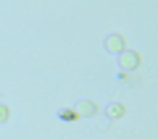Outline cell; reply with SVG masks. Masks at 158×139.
<instances>
[{
    "instance_id": "obj_1",
    "label": "cell",
    "mask_w": 158,
    "mask_h": 139,
    "mask_svg": "<svg viewBox=\"0 0 158 139\" xmlns=\"http://www.w3.org/2000/svg\"><path fill=\"white\" fill-rule=\"evenodd\" d=\"M106 47L111 53H121V50H124V39L118 37V34H111V37L106 39Z\"/></svg>"
},
{
    "instance_id": "obj_2",
    "label": "cell",
    "mask_w": 158,
    "mask_h": 139,
    "mask_svg": "<svg viewBox=\"0 0 158 139\" xmlns=\"http://www.w3.org/2000/svg\"><path fill=\"white\" fill-rule=\"evenodd\" d=\"M137 63H140V55L137 53H124L121 55V66L124 68H137Z\"/></svg>"
},
{
    "instance_id": "obj_3",
    "label": "cell",
    "mask_w": 158,
    "mask_h": 139,
    "mask_svg": "<svg viewBox=\"0 0 158 139\" xmlns=\"http://www.w3.org/2000/svg\"><path fill=\"white\" fill-rule=\"evenodd\" d=\"M77 110H79V116H95V105H92V102H79V108H77Z\"/></svg>"
},
{
    "instance_id": "obj_4",
    "label": "cell",
    "mask_w": 158,
    "mask_h": 139,
    "mask_svg": "<svg viewBox=\"0 0 158 139\" xmlns=\"http://www.w3.org/2000/svg\"><path fill=\"white\" fill-rule=\"evenodd\" d=\"M121 113H124L121 105H111V108H108V116H121Z\"/></svg>"
},
{
    "instance_id": "obj_5",
    "label": "cell",
    "mask_w": 158,
    "mask_h": 139,
    "mask_svg": "<svg viewBox=\"0 0 158 139\" xmlns=\"http://www.w3.org/2000/svg\"><path fill=\"white\" fill-rule=\"evenodd\" d=\"M6 118H8V108L0 105V121H6Z\"/></svg>"
}]
</instances>
